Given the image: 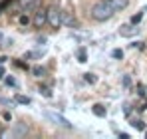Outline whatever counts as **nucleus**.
I'll return each instance as SVG.
<instances>
[{
	"label": "nucleus",
	"mask_w": 147,
	"mask_h": 139,
	"mask_svg": "<svg viewBox=\"0 0 147 139\" xmlns=\"http://www.w3.org/2000/svg\"><path fill=\"white\" fill-rule=\"evenodd\" d=\"M145 135H147V131H145Z\"/></svg>",
	"instance_id": "nucleus-29"
},
{
	"label": "nucleus",
	"mask_w": 147,
	"mask_h": 139,
	"mask_svg": "<svg viewBox=\"0 0 147 139\" xmlns=\"http://www.w3.org/2000/svg\"><path fill=\"white\" fill-rule=\"evenodd\" d=\"M72 36L76 38V40H90V38H92L90 32H74Z\"/></svg>",
	"instance_id": "nucleus-11"
},
{
	"label": "nucleus",
	"mask_w": 147,
	"mask_h": 139,
	"mask_svg": "<svg viewBox=\"0 0 147 139\" xmlns=\"http://www.w3.org/2000/svg\"><path fill=\"white\" fill-rule=\"evenodd\" d=\"M18 22L22 24V26H28V24H30V18H28V16H26V14H22V16H20V18H18Z\"/></svg>",
	"instance_id": "nucleus-19"
},
{
	"label": "nucleus",
	"mask_w": 147,
	"mask_h": 139,
	"mask_svg": "<svg viewBox=\"0 0 147 139\" xmlns=\"http://www.w3.org/2000/svg\"><path fill=\"white\" fill-rule=\"evenodd\" d=\"M143 14H145L143 10H141V12H137V14H135V16L131 18V22H133V24H137V22H139V20H141V18H143Z\"/></svg>",
	"instance_id": "nucleus-18"
},
{
	"label": "nucleus",
	"mask_w": 147,
	"mask_h": 139,
	"mask_svg": "<svg viewBox=\"0 0 147 139\" xmlns=\"http://www.w3.org/2000/svg\"><path fill=\"white\" fill-rule=\"evenodd\" d=\"M32 74L38 76V78H42V76H46V68H42V66H34V68H32Z\"/></svg>",
	"instance_id": "nucleus-13"
},
{
	"label": "nucleus",
	"mask_w": 147,
	"mask_h": 139,
	"mask_svg": "<svg viewBox=\"0 0 147 139\" xmlns=\"http://www.w3.org/2000/svg\"><path fill=\"white\" fill-rule=\"evenodd\" d=\"M4 76H6V72H4V68H0V80H2Z\"/></svg>",
	"instance_id": "nucleus-25"
},
{
	"label": "nucleus",
	"mask_w": 147,
	"mask_h": 139,
	"mask_svg": "<svg viewBox=\"0 0 147 139\" xmlns=\"http://www.w3.org/2000/svg\"><path fill=\"white\" fill-rule=\"evenodd\" d=\"M26 133H28V125H24V123H16L12 129H10V135L14 139H20V137H24Z\"/></svg>",
	"instance_id": "nucleus-6"
},
{
	"label": "nucleus",
	"mask_w": 147,
	"mask_h": 139,
	"mask_svg": "<svg viewBox=\"0 0 147 139\" xmlns=\"http://www.w3.org/2000/svg\"><path fill=\"white\" fill-rule=\"evenodd\" d=\"M6 84H8V86H16V80H14V78H6Z\"/></svg>",
	"instance_id": "nucleus-23"
},
{
	"label": "nucleus",
	"mask_w": 147,
	"mask_h": 139,
	"mask_svg": "<svg viewBox=\"0 0 147 139\" xmlns=\"http://www.w3.org/2000/svg\"><path fill=\"white\" fill-rule=\"evenodd\" d=\"M123 113H125V115H129V113H131V105H127V103H125V105H123Z\"/></svg>",
	"instance_id": "nucleus-22"
},
{
	"label": "nucleus",
	"mask_w": 147,
	"mask_h": 139,
	"mask_svg": "<svg viewBox=\"0 0 147 139\" xmlns=\"http://www.w3.org/2000/svg\"><path fill=\"white\" fill-rule=\"evenodd\" d=\"M131 125H133L135 129H139V131H145V125H143V121H141V119H133V121H131Z\"/></svg>",
	"instance_id": "nucleus-14"
},
{
	"label": "nucleus",
	"mask_w": 147,
	"mask_h": 139,
	"mask_svg": "<svg viewBox=\"0 0 147 139\" xmlns=\"http://www.w3.org/2000/svg\"><path fill=\"white\" fill-rule=\"evenodd\" d=\"M143 12H147V6H145V8H143Z\"/></svg>",
	"instance_id": "nucleus-27"
},
{
	"label": "nucleus",
	"mask_w": 147,
	"mask_h": 139,
	"mask_svg": "<svg viewBox=\"0 0 147 139\" xmlns=\"http://www.w3.org/2000/svg\"><path fill=\"white\" fill-rule=\"evenodd\" d=\"M92 111H94V115H98V117H105L107 115V111H105V107H103L101 103H96V105L92 107Z\"/></svg>",
	"instance_id": "nucleus-10"
},
{
	"label": "nucleus",
	"mask_w": 147,
	"mask_h": 139,
	"mask_svg": "<svg viewBox=\"0 0 147 139\" xmlns=\"http://www.w3.org/2000/svg\"><path fill=\"white\" fill-rule=\"evenodd\" d=\"M16 101H18V103L28 105V103H30V97H26V95H16Z\"/></svg>",
	"instance_id": "nucleus-17"
},
{
	"label": "nucleus",
	"mask_w": 147,
	"mask_h": 139,
	"mask_svg": "<svg viewBox=\"0 0 147 139\" xmlns=\"http://www.w3.org/2000/svg\"><path fill=\"white\" fill-rule=\"evenodd\" d=\"M38 90H40V93H42L44 97H52V92H50V88H46V86H40Z\"/></svg>",
	"instance_id": "nucleus-16"
},
{
	"label": "nucleus",
	"mask_w": 147,
	"mask_h": 139,
	"mask_svg": "<svg viewBox=\"0 0 147 139\" xmlns=\"http://www.w3.org/2000/svg\"><path fill=\"white\" fill-rule=\"evenodd\" d=\"M0 12H2V6H0Z\"/></svg>",
	"instance_id": "nucleus-28"
},
{
	"label": "nucleus",
	"mask_w": 147,
	"mask_h": 139,
	"mask_svg": "<svg viewBox=\"0 0 147 139\" xmlns=\"http://www.w3.org/2000/svg\"><path fill=\"white\" fill-rule=\"evenodd\" d=\"M84 80H86L88 84H96V82H98V78H96L94 74H84Z\"/></svg>",
	"instance_id": "nucleus-15"
},
{
	"label": "nucleus",
	"mask_w": 147,
	"mask_h": 139,
	"mask_svg": "<svg viewBox=\"0 0 147 139\" xmlns=\"http://www.w3.org/2000/svg\"><path fill=\"white\" fill-rule=\"evenodd\" d=\"M62 24H66V26H76V18H74L68 10L62 12Z\"/></svg>",
	"instance_id": "nucleus-9"
},
{
	"label": "nucleus",
	"mask_w": 147,
	"mask_h": 139,
	"mask_svg": "<svg viewBox=\"0 0 147 139\" xmlns=\"http://www.w3.org/2000/svg\"><path fill=\"white\" fill-rule=\"evenodd\" d=\"M109 4L113 6L115 12H119V10H125L129 6V0H109Z\"/></svg>",
	"instance_id": "nucleus-8"
},
{
	"label": "nucleus",
	"mask_w": 147,
	"mask_h": 139,
	"mask_svg": "<svg viewBox=\"0 0 147 139\" xmlns=\"http://www.w3.org/2000/svg\"><path fill=\"white\" fill-rule=\"evenodd\" d=\"M113 6L109 4V0H99L96 2L94 6H92V18L94 20H98V22H105V20H109L111 16H113Z\"/></svg>",
	"instance_id": "nucleus-1"
},
{
	"label": "nucleus",
	"mask_w": 147,
	"mask_h": 139,
	"mask_svg": "<svg viewBox=\"0 0 147 139\" xmlns=\"http://www.w3.org/2000/svg\"><path fill=\"white\" fill-rule=\"evenodd\" d=\"M111 56H113L115 60H121V58H123V52H121V50H113V52H111Z\"/></svg>",
	"instance_id": "nucleus-20"
},
{
	"label": "nucleus",
	"mask_w": 147,
	"mask_h": 139,
	"mask_svg": "<svg viewBox=\"0 0 147 139\" xmlns=\"http://www.w3.org/2000/svg\"><path fill=\"white\" fill-rule=\"evenodd\" d=\"M137 90H139V95H145V88H143V86H141V84H139V86H137Z\"/></svg>",
	"instance_id": "nucleus-24"
},
{
	"label": "nucleus",
	"mask_w": 147,
	"mask_h": 139,
	"mask_svg": "<svg viewBox=\"0 0 147 139\" xmlns=\"http://www.w3.org/2000/svg\"><path fill=\"white\" fill-rule=\"evenodd\" d=\"M141 32V28L137 26V24H121V28H119V34L125 36V38H131V36H137Z\"/></svg>",
	"instance_id": "nucleus-5"
},
{
	"label": "nucleus",
	"mask_w": 147,
	"mask_h": 139,
	"mask_svg": "<svg viewBox=\"0 0 147 139\" xmlns=\"http://www.w3.org/2000/svg\"><path fill=\"white\" fill-rule=\"evenodd\" d=\"M78 62H80V64H86V62H88V52H86L84 48L78 50Z\"/></svg>",
	"instance_id": "nucleus-12"
},
{
	"label": "nucleus",
	"mask_w": 147,
	"mask_h": 139,
	"mask_svg": "<svg viewBox=\"0 0 147 139\" xmlns=\"http://www.w3.org/2000/svg\"><path fill=\"white\" fill-rule=\"evenodd\" d=\"M48 24L52 28H60L62 26V10L58 6H50L48 8Z\"/></svg>",
	"instance_id": "nucleus-2"
},
{
	"label": "nucleus",
	"mask_w": 147,
	"mask_h": 139,
	"mask_svg": "<svg viewBox=\"0 0 147 139\" xmlns=\"http://www.w3.org/2000/svg\"><path fill=\"white\" fill-rule=\"evenodd\" d=\"M46 22H48V8H36L34 18H32V24H34L36 28H42Z\"/></svg>",
	"instance_id": "nucleus-3"
},
{
	"label": "nucleus",
	"mask_w": 147,
	"mask_h": 139,
	"mask_svg": "<svg viewBox=\"0 0 147 139\" xmlns=\"http://www.w3.org/2000/svg\"><path fill=\"white\" fill-rule=\"evenodd\" d=\"M123 88H129V86H131V78H129V76H123Z\"/></svg>",
	"instance_id": "nucleus-21"
},
{
	"label": "nucleus",
	"mask_w": 147,
	"mask_h": 139,
	"mask_svg": "<svg viewBox=\"0 0 147 139\" xmlns=\"http://www.w3.org/2000/svg\"><path fill=\"white\" fill-rule=\"evenodd\" d=\"M4 60H6V58H4V56H2V58H0V64H4Z\"/></svg>",
	"instance_id": "nucleus-26"
},
{
	"label": "nucleus",
	"mask_w": 147,
	"mask_h": 139,
	"mask_svg": "<svg viewBox=\"0 0 147 139\" xmlns=\"http://www.w3.org/2000/svg\"><path fill=\"white\" fill-rule=\"evenodd\" d=\"M16 2L22 10H36L38 4H40V0H16Z\"/></svg>",
	"instance_id": "nucleus-7"
},
{
	"label": "nucleus",
	"mask_w": 147,
	"mask_h": 139,
	"mask_svg": "<svg viewBox=\"0 0 147 139\" xmlns=\"http://www.w3.org/2000/svg\"><path fill=\"white\" fill-rule=\"evenodd\" d=\"M44 115L48 117L50 121H54L56 125H60V127H66V129H72V123L66 119V117H62L60 113H52V111H44Z\"/></svg>",
	"instance_id": "nucleus-4"
}]
</instances>
